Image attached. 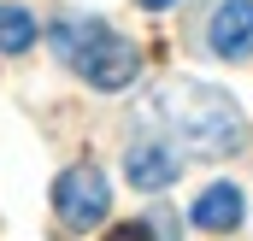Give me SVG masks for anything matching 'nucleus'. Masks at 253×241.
Masks as SVG:
<instances>
[{"label":"nucleus","instance_id":"1","mask_svg":"<svg viewBox=\"0 0 253 241\" xmlns=\"http://www.w3.org/2000/svg\"><path fill=\"white\" fill-rule=\"evenodd\" d=\"M141 123H159L153 135L183 159H224V153H236L242 147V106L224 94V88H212V82H189V77H177V82H165V88H153L147 94V106H141Z\"/></svg>","mask_w":253,"mask_h":241},{"label":"nucleus","instance_id":"2","mask_svg":"<svg viewBox=\"0 0 253 241\" xmlns=\"http://www.w3.org/2000/svg\"><path fill=\"white\" fill-rule=\"evenodd\" d=\"M53 53H59L83 82H94V88H106V94H118L135 82V71H141V47L118 36L112 24H100V18H77V24H59L53 30Z\"/></svg>","mask_w":253,"mask_h":241},{"label":"nucleus","instance_id":"3","mask_svg":"<svg viewBox=\"0 0 253 241\" xmlns=\"http://www.w3.org/2000/svg\"><path fill=\"white\" fill-rule=\"evenodd\" d=\"M53 212H59V224L71 230V236L106 224V212H112V188H106V177H100L94 165H71V171L53 182Z\"/></svg>","mask_w":253,"mask_h":241},{"label":"nucleus","instance_id":"4","mask_svg":"<svg viewBox=\"0 0 253 241\" xmlns=\"http://www.w3.org/2000/svg\"><path fill=\"white\" fill-rule=\"evenodd\" d=\"M177 165H183V159H177V153H171L159 135H135V141L124 147V177L135 182L141 194L171 188V182H177Z\"/></svg>","mask_w":253,"mask_h":241},{"label":"nucleus","instance_id":"5","mask_svg":"<svg viewBox=\"0 0 253 241\" xmlns=\"http://www.w3.org/2000/svg\"><path fill=\"white\" fill-rule=\"evenodd\" d=\"M206 41L218 59H248L253 53V0H224L206 24Z\"/></svg>","mask_w":253,"mask_h":241},{"label":"nucleus","instance_id":"6","mask_svg":"<svg viewBox=\"0 0 253 241\" xmlns=\"http://www.w3.org/2000/svg\"><path fill=\"white\" fill-rule=\"evenodd\" d=\"M242 212H248V200H242V188L236 182H212V188H200V200H194V224L200 230H242Z\"/></svg>","mask_w":253,"mask_h":241},{"label":"nucleus","instance_id":"7","mask_svg":"<svg viewBox=\"0 0 253 241\" xmlns=\"http://www.w3.org/2000/svg\"><path fill=\"white\" fill-rule=\"evenodd\" d=\"M36 47V18L24 6H0V53H30Z\"/></svg>","mask_w":253,"mask_h":241},{"label":"nucleus","instance_id":"8","mask_svg":"<svg viewBox=\"0 0 253 241\" xmlns=\"http://www.w3.org/2000/svg\"><path fill=\"white\" fill-rule=\"evenodd\" d=\"M106 241H153V236H147V224H118Z\"/></svg>","mask_w":253,"mask_h":241},{"label":"nucleus","instance_id":"9","mask_svg":"<svg viewBox=\"0 0 253 241\" xmlns=\"http://www.w3.org/2000/svg\"><path fill=\"white\" fill-rule=\"evenodd\" d=\"M141 12H165V6H177V0H135Z\"/></svg>","mask_w":253,"mask_h":241}]
</instances>
